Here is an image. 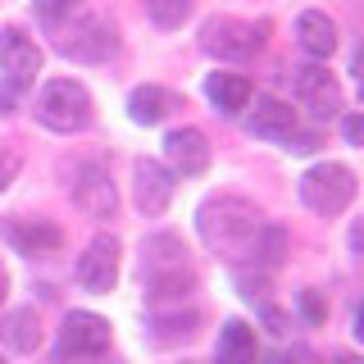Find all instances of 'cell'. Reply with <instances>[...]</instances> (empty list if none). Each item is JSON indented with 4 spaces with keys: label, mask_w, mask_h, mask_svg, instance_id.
<instances>
[{
    "label": "cell",
    "mask_w": 364,
    "mask_h": 364,
    "mask_svg": "<svg viewBox=\"0 0 364 364\" xmlns=\"http://www.w3.org/2000/svg\"><path fill=\"white\" fill-rule=\"evenodd\" d=\"M196 228H200V242L237 269L242 259H255L259 237H264L269 223H264V214L242 196H210L196 214Z\"/></svg>",
    "instance_id": "6da1fadb"
},
{
    "label": "cell",
    "mask_w": 364,
    "mask_h": 364,
    "mask_svg": "<svg viewBox=\"0 0 364 364\" xmlns=\"http://www.w3.org/2000/svg\"><path fill=\"white\" fill-rule=\"evenodd\" d=\"M141 287H146L151 310L182 305L196 291V269H191V259H187L182 237H173V232L146 237V246H141Z\"/></svg>",
    "instance_id": "7a4b0ae2"
},
{
    "label": "cell",
    "mask_w": 364,
    "mask_h": 364,
    "mask_svg": "<svg viewBox=\"0 0 364 364\" xmlns=\"http://www.w3.org/2000/svg\"><path fill=\"white\" fill-rule=\"evenodd\" d=\"M91 91L73 77H50L37 96V119L50 132H82L91 128Z\"/></svg>",
    "instance_id": "3957f363"
},
{
    "label": "cell",
    "mask_w": 364,
    "mask_h": 364,
    "mask_svg": "<svg viewBox=\"0 0 364 364\" xmlns=\"http://www.w3.org/2000/svg\"><path fill=\"white\" fill-rule=\"evenodd\" d=\"M55 28H60V50L77 64H100V60H109L114 46H119L114 23L105 14H87L82 5H77L73 14H64Z\"/></svg>",
    "instance_id": "277c9868"
},
{
    "label": "cell",
    "mask_w": 364,
    "mask_h": 364,
    "mask_svg": "<svg viewBox=\"0 0 364 364\" xmlns=\"http://www.w3.org/2000/svg\"><path fill=\"white\" fill-rule=\"evenodd\" d=\"M114 346L109 318L91 314V310H73L60 328V341H55V360L60 364H105Z\"/></svg>",
    "instance_id": "5b68a950"
},
{
    "label": "cell",
    "mask_w": 364,
    "mask_h": 364,
    "mask_svg": "<svg viewBox=\"0 0 364 364\" xmlns=\"http://www.w3.org/2000/svg\"><path fill=\"white\" fill-rule=\"evenodd\" d=\"M355 173H350L346 164H337V159H323V164L305 168L301 178V200L310 205L314 214H323V219H333V214H341L350 200H355Z\"/></svg>",
    "instance_id": "8992f818"
},
{
    "label": "cell",
    "mask_w": 364,
    "mask_h": 364,
    "mask_svg": "<svg viewBox=\"0 0 364 364\" xmlns=\"http://www.w3.org/2000/svg\"><path fill=\"white\" fill-rule=\"evenodd\" d=\"M68 196L87 219H114V210H119V191L100 159H77L68 168Z\"/></svg>",
    "instance_id": "52a82bcc"
},
{
    "label": "cell",
    "mask_w": 364,
    "mask_h": 364,
    "mask_svg": "<svg viewBox=\"0 0 364 364\" xmlns=\"http://www.w3.org/2000/svg\"><path fill=\"white\" fill-rule=\"evenodd\" d=\"M200 46L214 60H250V55H259V46H264V23L219 14L200 28Z\"/></svg>",
    "instance_id": "ba28073f"
},
{
    "label": "cell",
    "mask_w": 364,
    "mask_h": 364,
    "mask_svg": "<svg viewBox=\"0 0 364 364\" xmlns=\"http://www.w3.org/2000/svg\"><path fill=\"white\" fill-rule=\"evenodd\" d=\"M0 68H5V82L14 91H28L41 73V46L23 28H5L0 32Z\"/></svg>",
    "instance_id": "9c48e42d"
},
{
    "label": "cell",
    "mask_w": 364,
    "mask_h": 364,
    "mask_svg": "<svg viewBox=\"0 0 364 364\" xmlns=\"http://www.w3.org/2000/svg\"><path fill=\"white\" fill-rule=\"evenodd\" d=\"M77 282L96 296L114 291V282H119V237L114 232L91 237V246L77 255Z\"/></svg>",
    "instance_id": "30bf717a"
},
{
    "label": "cell",
    "mask_w": 364,
    "mask_h": 364,
    "mask_svg": "<svg viewBox=\"0 0 364 364\" xmlns=\"http://www.w3.org/2000/svg\"><path fill=\"white\" fill-rule=\"evenodd\" d=\"M291 91L310 114L318 119H333L341 109V82L328 73L323 64H305V68H291Z\"/></svg>",
    "instance_id": "8fae6325"
},
{
    "label": "cell",
    "mask_w": 364,
    "mask_h": 364,
    "mask_svg": "<svg viewBox=\"0 0 364 364\" xmlns=\"http://www.w3.org/2000/svg\"><path fill=\"white\" fill-rule=\"evenodd\" d=\"M132 178H136V210L141 214H164L168 200H173L178 191V178L168 164H159V159H136L132 164Z\"/></svg>",
    "instance_id": "7c38bea8"
},
{
    "label": "cell",
    "mask_w": 364,
    "mask_h": 364,
    "mask_svg": "<svg viewBox=\"0 0 364 364\" xmlns=\"http://www.w3.org/2000/svg\"><path fill=\"white\" fill-rule=\"evenodd\" d=\"M164 159L173 178H200L210 168V141L200 128H173L164 136Z\"/></svg>",
    "instance_id": "4fadbf2b"
},
{
    "label": "cell",
    "mask_w": 364,
    "mask_h": 364,
    "mask_svg": "<svg viewBox=\"0 0 364 364\" xmlns=\"http://www.w3.org/2000/svg\"><path fill=\"white\" fill-rule=\"evenodd\" d=\"M0 237H5L18 255H32V259L55 255V250L64 246V232L50 219H9V223H0Z\"/></svg>",
    "instance_id": "5bb4252c"
},
{
    "label": "cell",
    "mask_w": 364,
    "mask_h": 364,
    "mask_svg": "<svg viewBox=\"0 0 364 364\" xmlns=\"http://www.w3.org/2000/svg\"><path fill=\"white\" fill-rule=\"evenodd\" d=\"M246 128L255 136H264V141L296 146V109L287 100H278V96H259L255 109H250V119H246Z\"/></svg>",
    "instance_id": "9a60e30c"
},
{
    "label": "cell",
    "mask_w": 364,
    "mask_h": 364,
    "mask_svg": "<svg viewBox=\"0 0 364 364\" xmlns=\"http://www.w3.org/2000/svg\"><path fill=\"white\" fill-rule=\"evenodd\" d=\"M205 96H210V105L219 114H242L250 105V96H255V87H250L246 73H210L205 77Z\"/></svg>",
    "instance_id": "2e32d148"
},
{
    "label": "cell",
    "mask_w": 364,
    "mask_h": 364,
    "mask_svg": "<svg viewBox=\"0 0 364 364\" xmlns=\"http://www.w3.org/2000/svg\"><path fill=\"white\" fill-rule=\"evenodd\" d=\"M173 109H182V100H178L168 87H155V82L136 87V91H132V100H128L132 123H141V128H155V123H164Z\"/></svg>",
    "instance_id": "e0dca14e"
},
{
    "label": "cell",
    "mask_w": 364,
    "mask_h": 364,
    "mask_svg": "<svg viewBox=\"0 0 364 364\" xmlns=\"http://www.w3.org/2000/svg\"><path fill=\"white\" fill-rule=\"evenodd\" d=\"M296 41H301L305 55H314V60H328V55L337 50V23L323 14V9H305L301 18H296Z\"/></svg>",
    "instance_id": "ac0fdd59"
},
{
    "label": "cell",
    "mask_w": 364,
    "mask_h": 364,
    "mask_svg": "<svg viewBox=\"0 0 364 364\" xmlns=\"http://www.w3.org/2000/svg\"><path fill=\"white\" fill-rule=\"evenodd\" d=\"M214 364H259L255 328L242 323V318H228L223 333H219V350H214Z\"/></svg>",
    "instance_id": "d6986e66"
},
{
    "label": "cell",
    "mask_w": 364,
    "mask_h": 364,
    "mask_svg": "<svg viewBox=\"0 0 364 364\" xmlns=\"http://www.w3.org/2000/svg\"><path fill=\"white\" fill-rule=\"evenodd\" d=\"M0 337L9 341L14 350H37L41 346V323H37V310H9L5 318H0Z\"/></svg>",
    "instance_id": "ffe728a7"
},
{
    "label": "cell",
    "mask_w": 364,
    "mask_h": 364,
    "mask_svg": "<svg viewBox=\"0 0 364 364\" xmlns=\"http://www.w3.org/2000/svg\"><path fill=\"white\" fill-rule=\"evenodd\" d=\"M141 5H146V14H151V23L164 28V32H173L191 18V0H141Z\"/></svg>",
    "instance_id": "44dd1931"
},
{
    "label": "cell",
    "mask_w": 364,
    "mask_h": 364,
    "mask_svg": "<svg viewBox=\"0 0 364 364\" xmlns=\"http://www.w3.org/2000/svg\"><path fill=\"white\" fill-rule=\"evenodd\" d=\"M77 5H82V0H37V14H41L46 23H60L64 14H73Z\"/></svg>",
    "instance_id": "7402d4cb"
},
{
    "label": "cell",
    "mask_w": 364,
    "mask_h": 364,
    "mask_svg": "<svg viewBox=\"0 0 364 364\" xmlns=\"http://www.w3.org/2000/svg\"><path fill=\"white\" fill-rule=\"evenodd\" d=\"M341 136H346L350 146H364V109H360V114H346V119H341Z\"/></svg>",
    "instance_id": "603a6c76"
},
{
    "label": "cell",
    "mask_w": 364,
    "mask_h": 364,
    "mask_svg": "<svg viewBox=\"0 0 364 364\" xmlns=\"http://www.w3.org/2000/svg\"><path fill=\"white\" fill-rule=\"evenodd\" d=\"M301 310H305V318H310V323H323L328 305L318 301V291H301Z\"/></svg>",
    "instance_id": "cb8c5ba5"
},
{
    "label": "cell",
    "mask_w": 364,
    "mask_h": 364,
    "mask_svg": "<svg viewBox=\"0 0 364 364\" xmlns=\"http://www.w3.org/2000/svg\"><path fill=\"white\" fill-rule=\"evenodd\" d=\"M14 178H18V155H5V151H0V191H5Z\"/></svg>",
    "instance_id": "d4e9b609"
},
{
    "label": "cell",
    "mask_w": 364,
    "mask_h": 364,
    "mask_svg": "<svg viewBox=\"0 0 364 364\" xmlns=\"http://www.w3.org/2000/svg\"><path fill=\"white\" fill-rule=\"evenodd\" d=\"M0 114H14V87H0Z\"/></svg>",
    "instance_id": "484cf974"
},
{
    "label": "cell",
    "mask_w": 364,
    "mask_h": 364,
    "mask_svg": "<svg viewBox=\"0 0 364 364\" xmlns=\"http://www.w3.org/2000/svg\"><path fill=\"white\" fill-rule=\"evenodd\" d=\"M350 73H355V82H360V91H364V46L355 50V60H350Z\"/></svg>",
    "instance_id": "4316f807"
},
{
    "label": "cell",
    "mask_w": 364,
    "mask_h": 364,
    "mask_svg": "<svg viewBox=\"0 0 364 364\" xmlns=\"http://www.w3.org/2000/svg\"><path fill=\"white\" fill-rule=\"evenodd\" d=\"M350 246H355L360 255H364V223H355V232H350Z\"/></svg>",
    "instance_id": "83f0119b"
},
{
    "label": "cell",
    "mask_w": 364,
    "mask_h": 364,
    "mask_svg": "<svg viewBox=\"0 0 364 364\" xmlns=\"http://www.w3.org/2000/svg\"><path fill=\"white\" fill-rule=\"evenodd\" d=\"M333 364H364V355H350V350H341V355H333Z\"/></svg>",
    "instance_id": "f1b7e54d"
},
{
    "label": "cell",
    "mask_w": 364,
    "mask_h": 364,
    "mask_svg": "<svg viewBox=\"0 0 364 364\" xmlns=\"http://www.w3.org/2000/svg\"><path fill=\"white\" fill-rule=\"evenodd\" d=\"M355 341H360V346H364V305H360V310H355Z\"/></svg>",
    "instance_id": "f546056e"
},
{
    "label": "cell",
    "mask_w": 364,
    "mask_h": 364,
    "mask_svg": "<svg viewBox=\"0 0 364 364\" xmlns=\"http://www.w3.org/2000/svg\"><path fill=\"white\" fill-rule=\"evenodd\" d=\"M5 291H9V273L0 269V301H5Z\"/></svg>",
    "instance_id": "4dcf8cb0"
},
{
    "label": "cell",
    "mask_w": 364,
    "mask_h": 364,
    "mask_svg": "<svg viewBox=\"0 0 364 364\" xmlns=\"http://www.w3.org/2000/svg\"><path fill=\"white\" fill-rule=\"evenodd\" d=\"M269 364H301V360H291V355H273Z\"/></svg>",
    "instance_id": "1f68e13d"
},
{
    "label": "cell",
    "mask_w": 364,
    "mask_h": 364,
    "mask_svg": "<svg viewBox=\"0 0 364 364\" xmlns=\"http://www.w3.org/2000/svg\"><path fill=\"white\" fill-rule=\"evenodd\" d=\"M0 364H9V360H5V355H0Z\"/></svg>",
    "instance_id": "d6a6232c"
}]
</instances>
